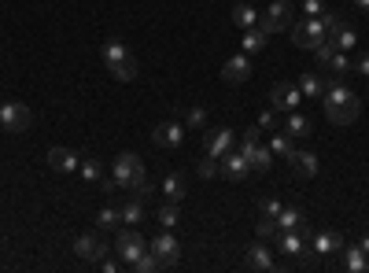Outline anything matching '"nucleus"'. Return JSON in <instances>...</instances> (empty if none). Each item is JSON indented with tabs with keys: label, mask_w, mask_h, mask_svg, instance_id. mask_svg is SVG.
Returning <instances> with one entry per match:
<instances>
[{
	"label": "nucleus",
	"mask_w": 369,
	"mask_h": 273,
	"mask_svg": "<svg viewBox=\"0 0 369 273\" xmlns=\"http://www.w3.org/2000/svg\"><path fill=\"white\" fill-rule=\"evenodd\" d=\"M322 107H325V119L332 126H355L358 115H362V100L358 92L344 85V82H329L325 96H322Z\"/></svg>",
	"instance_id": "obj_1"
},
{
	"label": "nucleus",
	"mask_w": 369,
	"mask_h": 273,
	"mask_svg": "<svg viewBox=\"0 0 369 273\" xmlns=\"http://www.w3.org/2000/svg\"><path fill=\"white\" fill-rule=\"evenodd\" d=\"M111 178L119 181V188H137L140 181H144V159L140 155H133V152H122L119 159H115V166H111Z\"/></svg>",
	"instance_id": "obj_2"
},
{
	"label": "nucleus",
	"mask_w": 369,
	"mask_h": 273,
	"mask_svg": "<svg viewBox=\"0 0 369 273\" xmlns=\"http://www.w3.org/2000/svg\"><path fill=\"white\" fill-rule=\"evenodd\" d=\"M322 41H329L322 19H307V15H303V23H292V44L296 48H307V52H314Z\"/></svg>",
	"instance_id": "obj_3"
},
{
	"label": "nucleus",
	"mask_w": 369,
	"mask_h": 273,
	"mask_svg": "<svg viewBox=\"0 0 369 273\" xmlns=\"http://www.w3.org/2000/svg\"><path fill=\"white\" fill-rule=\"evenodd\" d=\"M292 23H296V8H292V0H274V4L266 8V15H262V30L270 37L277 34V30H292Z\"/></svg>",
	"instance_id": "obj_4"
},
{
	"label": "nucleus",
	"mask_w": 369,
	"mask_h": 273,
	"mask_svg": "<svg viewBox=\"0 0 369 273\" xmlns=\"http://www.w3.org/2000/svg\"><path fill=\"white\" fill-rule=\"evenodd\" d=\"M30 122H34V111H30L26 104H0V126H4L8 133H26L30 130Z\"/></svg>",
	"instance_id": "obj_5"
},
{
	"label": "nucleus",
	"mask_w": 369,
	"mask_h": 273,
	"mask_svg": "<svg viewBox=\"0 0 369 273\" xmlns=\"http://www.w3.org/2000/svg\"><path fill=\"white\" fill-rule=\"evenodd\" d=\"M148 251L159 259V266H163V269L178 266V259H181V244H178V236H174L170 229L167 233H155V240L148 244Z\"/></svg>",
	"instance_id": "obj_6"
},
{
	"label": "nucleus",
	"mask_w": 369,
	"mask_h": 273,
	"mask_svg": "<svg viewBox=\"0 0 369 273\" xmlns=\"http://www.w3.org/2000/svg\"><path fill=\"white\" fill-rule=\"evenodd\" d=\"M144 251H148V244H144V236H140L137 229H122V233L115 236V255L122 259V266H130L133 259H140Z\"/></svg>",
	"instance_id": "obj_7"
},
{
	"label": "nucleus",
	"mask_w": 369,
	"mask_h": 273,
	"mask_svg": "<svg viewBox=\"0 0 369 273\" xmlns=\"http://www.w3.org/2000/svg\"><path fill=\"white\" fill-rule=\"evenodd\" d=\"M299 100H303V92H299V85H292V82H277L274 89H270V107H274L277 115H288V111H296Z\"/></svg>",
	"instance_id": "obj_8"
},
{
	"label": "nucleus",
	"mask_w": 369,
	"mask_h": 273,
	"mask_svg": "<svg viewBox=\"0 0 369 273\" xmlns=\"http://www.w3.org/2000/svg\"><path fill=\"white\" fill-rule=\"evenodd\" d=\"M218 174H222L226 181H244L248 174H251L248 155H244V152H236V148H233V152H226V155L218 159Z\"/></svg>",
	"instance_id": "obj_9"
},
{
	"label": "nucleus",
	"mask_w": 369,
	"mask_h": 273,
	"mask_svg": "<svg viewBox=\"0 0 369 273\" xmlns=\"http://www.w3.org/2000/svg\"><path fill=\"white\" fill-rule=\"evenodd\" d=\"M233 148H236V133L226 130V126H218V130H207V133H203V152H207V155L222 159V155L233 152Z\"/></svg>",
	"instance_id": "obj_10"
},
{
	"label": "nucleus",
	"mask_w": 369,
	"mask_h": 273,
	"mask_svg": "<svg viewBox=\"0 0 369 273\" xmlns=\"http://www.w3.org/2000/svg\"><path fill=\"white\" fill-rule=\"evenodd\" d=\"M74 251H78V259H85V262H100V259H107V244H104V236L100 233H82L74 240Z\"/></svg>",
	"instance_id": "obj_11"
},
{
	"label": "nucleus",
	"mask_w": 369,
	"mask_h": 273,
	"mask_svg": "<svg viewBox=\"0 0 369 273\" xmlns=\"http://www.w3.org/2000/svg\"><path fill=\"white\" fill-rule=\"evenodd\" d=\"M181 140H185V126L181 122H159L152 130V144H159V148H178Z\"/></svg>",
	"instance_id": "obj_12"
},
{
	"label": "nucleus",
	"mask_w": 369,
	"mask_h": 273,
	"mask_svg": "<svg viewBox=\"0 0 369 273\" xmlns=\"http://www.w3.org/2000/svg\"><path fill=\"white\" fill-rule=\"evenodd\" d=\"M248 78H251V59H248V52L233 56L226 67H222V82H229V85H244Z\"/></svg>",
	"instance_id": "obj_13"
},
{
	"label": "nucleus",
	"mask_w": 369,
	"mask_h": 273,
	"mask_svg": "<svg viewBox=\"0 0 369 273\" xmlns=\"http://www.w3.org/2000/svg\"><path fill=\"white\" fill-rule=\"evenodd\" d=\"M244 269H255V273H270L274 269V255H270L266 244H251L244 251Z\"/></svg>",
	"instance_id": "obj_14"
},
{
	"label": "nucleus",
	"mask_w": 369,
	"mask_h": 273,
	"mask_svg": "<svg viewBox=\"0 0 369 273\" xmlns=\"http://www.w3.org/2000/svg\"><path fill=\"white\" fill-rule=\"evenodd\" d=\"M288 166H292V174H296V178H314V174H317V155L314 152H292V155H288Z\"/></svg>",
	"instance_id": "obj_15"
},
{
	"label": "nucleus",
	"mask_w": 369,
	"mask_h": 273,
	"mask_svg": "<svg viewBox=\"0 0 369 273\" xmlns=\"http://www.w3.org/2000/svg\"><path fill=\"white\" fill-rule=\"evenodd\" d=\"M78 152H71V148H48V166H52L56 174H71V170H78Z\"/></svg>",
	"instance_id": "obj_16"
},
{
	"label": "nucleus",
	"mask_w": 369,
	"mask_h": 273,
	"mask_svg": "<svg viewBox=\"0 0 369 273\" xmlns=\"http://www.w3.org/2000/svg\"><path fill=\"white\" fill-rule=\"evenodd\" d=\"M310 248H314V255H336V251H344V236L322 229V233L310 236Z\"/></svg>",
	"instance_id": "obj_17"
},
{
	"label": "nucleus",
	"mask_w": 369,
	"mask_h": 273,
	"mask_svg": "<svg viewBox=\"0 0 369 273\" xmlns=\"http://www.w3.org/2000/svg\"><path fill=\"white\" fill-rule=\"evenodd\" d=\"M325 89H329V82H325V78L317 74V71H307V74L299 78V92L307 96V100H322Z\"/></svg>",
	"instance_id": "obj_18"
},
{
	"label": "nucleus",
	"mask_w": 369,
	"mask_h": 273,
	"mask_svg": "<svg viewBox=\"0 0 369 273\" xmlns=\"http://www.w3.org/2000/svg\"><path fill=\"white\" fill-rule=\"evenodd\" d=\"M284 133H288V137H296V140H299V137L307 140V137L314 133V126H310L307 115H296V111H288V126H284Z\"/></svg>",
	"instance_id": "obj_19"
},
{
	"label": "nucleus",
	"mask_w": 369,
	"mask_h": 273,
	"mask_svg": "<svg viewBox=\"0 0 369 273\" xmlns=\"http://www.w3.org/2000/svg\"><path fill=\"white\" fill-rule=\"evenodd\" d=\"M344 269H351V273H365L369 269V255L362 251V244L358 248H344Z\"/></svg>",
	"instance_id": "obj_20"
},
{
	"label": "nucleus",
	"mask_w": 369,
	"mask_h": 273,
	"mask_svg": "<svg viewBox=\"0 0 369 273\" xmlns=\"http://www.w3.org/2000/svg\"><path fill=\"white\" fill-rule=\"evenodd\" d=\"M119 218L126 222V226H137V222L144 218V200L130 196V200H126V203H119Z\"/></svg>",
	"instance_id": "obj_21"
},
{
	"label": "nucleus",
	"mask_w": 369,
	"mask_h": 273,
	"mask_svg": "<svg viewBox=\"0 0 369 273\" xmlns=\"http://www.w3.org/2000/svg\"><path fill=\"white\" fill-rule=\"evenodd\" d=\"M248 163H251L255 174H266L270 166H274V152H270L266 144H259V148H251V152H248Z\"/></svg>",
	"instance_id": "obj_22"
},
{
	"label": "nucleus",
	"mask_w": 369,
	"mask_h": 273,
	"mask_svg": "<svg viewBox=\"0 0 369 273\" xmlns=\"http://www.w3.org/2000/svg\"><path fill=\"white\" fill-rule=\"evenodd\" d=\"M126 56H133L130 48H126V41H119V37L104 41V63H107V67H115V63H122Z\"/></svg>",
	"instance_id": "obj_23"
},
{
	"label": "nucleus",
	"mask_w": 369,
	"mask_h": 273,
	"mask_svg": "<svg viewBox=\"0 0 369 273\" xmlns=\"http://www.w3.org/2000/svg\"><path fill=\"white\" fill-rule=\"evenodd\" d=\"M155 222H159V226H163V229H178V222H181V211H178V203H174V200H167L163 207H159V211H155Z\"/></svg>",
	"instance_id": "obj_24"
},
{
	"label": "nucleus",
	"mask_w": 369,
	"mask_h": 273,
	"mask_svg": "<svg viewBox=\"0 0 369 273\" xmlns=\"http://www.w3.org/2000/svg\"><path fill=\"white\" fill-rule=\"evenodd\" d=\"M266 41H270V34H266L262 26H255V30H244V52H248V56L262 52V48H266Z\"/></svg>",
	"instance_id": "obj_25"
},
{
	"label": "nucleus",
	"mask_w": 369,
	"mask_h": 273,
	"mask_svg": "<svg viewBox=\"0 0 369 273\" xmlns=\"http://www.w3.org/2000/svg\"><path fill=\"white\" fill-rule=\"evenodd\" d=\"M163 192H167V200H174V203H181L185 200V178H181V174H167V178H163Z\"/></svg>",
	"instance_id": "obj_26"
},
{
	"label": "nucleus",
	"mask_w": 369,
	"mask_h": 273,
	"mask_svg": "<svg viewBox=\"0 0 369 273\" xmlns=\"http://www.w3.org/2000/svg\"><path fill=\"white\" fill-rule=\"evenodd\" d=\"M107 71H111V78H115V82H133V78L140 74V71H137V59H133V56H126L122 63H115V67H107Z\"/></svg>",
	"instance_id": "obj_27"
},
{
	"label": "nucleus",
	"mask_w": 369,
	"mask_h": 273,
	"mask_svg": "<svg viewBox=\"0 0 369 273\" xmlns=\"http://www.w3.org/2000/svg\"><path fill=\"white\" fill-rule=\"evenodd\" d=\"M266 148L274 152L277 159H288V155L296 152V137H288V133H274V140H270Z\"/></svg>",
	"instance_id": "obj_28"
},
{
	"label": "nucleus",
	"mask_w": 369,
	"mask_h": 273,
	"mask_svg": "<svg viewBox=\"0 0 369 273\" xmlns=\"http://www.w3.org/2000/svg\"><path fill=\"white\" fill-rule=\"evenodd\" d=\"M259 144H262V130H259V126H251V130H244V133H240L236 137V152H251V148H259Z\"/></svg>",
	"instance_id": "obj_29"
},
{
	"label": "nucleus",
	"mask_w": 369,
	"mask_h": 273,
	"mask_svg": "<svg viewBox=\"0 0 369 273\" xmlns=\"http://www.w3.org/2000/svg\"><path fill=\"white\" fill-rule=\"evenodd\" d=\"M255 19H259V11H255L251 4H236V8H233V23H236L240 30H251Z\"/></svg>",
	"instance_id": "obj_30"
},
{
	"label": "nucleus",
	"mask_w": 369,
	"mask_h": 273,
	"mask_svg": "<svg viewBox=\"0 0 369 273\" xmlns=\"http://www.w3.org/2000/svg\"><path fill=\"white\" fill-rule=\"evenodd\" d=\"M277 226H281V229H299V226H303V211H299V207H281Z\"/></svg>",
	"instance_id": "obj_31"
},
{
	"label": "nucleus",
	"mask_w": 369,
	"mask_h": 273,
	"mask_svg": "<svg viewBox=\"0 0 369 273\" xmlns=\"http://www.w3.org/2000/svg\"><path fill=\"white\" fill-rule=\"evenodd\" d=\"M317 19H322V26H325L329 41H336V34H340V30L347 26V19H344V15H336V11H325V15H317Z\"/></svg>",
	"instance_id": "obj_32"
},
{
	"label": "nucleus",
	"mask_w": 369,
	"mask_h": 273,
	"mask_svg": "<svg viewBox=\"0 0 369 273\" xmlns=\"http://www.w3.org/2000/svg\"><path fill=\"white\" fill-rule=\"evenodd\" d=\"M332 56H336V41H322V44H317V48H314V63H317V71H325Z\"/></svg>",
	"instance_id": "obj_33"
},
{
	"label": "nucleus",
	"mask_w": 369,
	"mask_h": 273,
	"mask_svg": "<svg viewBox=\"0 0 369 273\" xmlns=\"http://www.w3.org/2000/svg\"><path fill=\"white\" fill-rule=\"evenodd\" d=\"M130 269H133V273H155V269H163V266H159V259H155L152 251H144L140 259H133V262H130Z\"/></svg>",
	"instance_id": "obj_34"
},
{
	"label": "nucleus",
	"mask_w": 369,
	"mask_h": 273,
	"mask_svg": "<svg viewBox=\"0 0 369 273\" xmlns=\"http://www.w3.org/2000/svg\"><path fill=\"white\" fill-rule=\"evenodd\" d=\"M255 233H259L262 240H270V236H274V240H277L281 226H277V218H274V214H262V218H259V226H255Z\"/></svg>",
	"instance_id": "obj_35"
},
{
	"label": "nucleus",
	"mask_w": 369,
	"mask_h": 273,
	"mask_svg": "<svg viewBox=\"0 0 369 273\" xmlns=\"http://www.w3.org/2000/svg\"><path fill=\"white\" fill-rule=\"evenodd\" d=\"M336 48H340V52H351V48H358V34L351 30V23L340 30V34H336Z\"/></svg>",
	"instance_id": "obj_36"
},
{
	"label": "nucleus",
	"mask_w": 369,
	"mask_h": 273,
	"mask_svg": "<svg viewBox=\"0 0 369 273\" xmlns=\"http://www.w3.org/2000/svg\"><path fill=\"white\" fill-rule=\"evenodd\" d=\"M119 207H104V211L100 214H96V226H100V229H115L119 226Z\"/></svg>",
	"instance_id": "obj_37"
},
{
	"label": "nucleus",
	"mask_w": 369,
	"mask_h": 273,
	"mask_svg": "<svg viewBox=\"0 0 369 273\" xmlns=\"http://www.w3.org/2000/svg\"><path fill=\"white\" fill-rule=\"evenodd\" d=\"M78 170H82L85 181H100V178H104V170H100V163H96V159H82V163H78Z\"/></svg>",
	"instance_id": "obj_38"
},
{
	"label": "nucleus",
	"mask_w": 369,
	"mask_h": 273,
	"mask_svg": "<svg viewBox=\"0 0 369 273\" xmlns=\"http://www.w3.org/2000/svg\"><path fill=\"white\" fill-rule=\"evenodd\" d=\"M325 71H332V74H336V78H344V74H347V71H351V59H347V56H344V52H340V48H336V56H332V59H329V67H325Z\"/></svg>",
	"instance_id": "obj_39"
},
{
	"label": "nucleus",
	"mask_w": 369,
	"mask_h": 273,
	"mask_svg": "<svg viewBox=\"0 0 369 273\" xmlns=\"http://www.w3.org/2000/svg\"><path fill=\"white\" fill-rule=\"evenodd\" d=\"M203 126H207V111L203 107H192L185 115V130H203Z\"/></svg>",
	"instance_id": "obj_40"
},
{
	"label": "nucleus",
	"mask_w": 369,
	"mask_h": 273,
	"mask_svg": "<svg viewBox=\"0 0 369 273\" xmlns=\"http://www.w3.org/2000/svg\"><path fill=\"white\" fill-rule=\"evenodd\" d=\"M329 8H325V0H303V15L307 19H317V15H325Z\"/></svg>",
	"instance_id": "obj_41"
},
{
	"label": "nucleus",
	"mask_w": 369,
	"mask_h": 273,
	"mask_svg": "<svg viewBox=\"0 0 369 273\" xmlns=\"http://www.w3.org/2000/svg\"><path fill=\"white\" fill-rule=\"evenodd\" d=\"M200 178H214V174H218V159L214 155H207V159H200Z\"/></svg>",
	"instance_id": "obj_42"
},
{
	"label": "nucleus",
	"mask_w": 369,
	"mask_h": 273,
	"mask_svg": "<svg viewBox=\"0 0 369 273\" xmlns=\"http://www.w3.org/2000/svg\"><path fill=\"white\" fill-rule=\"evenodd\" d=\"M259 130H277V111H274V107L259 115Z\"/></svg>",
	"instance_id": "obj_43"
},
{
	"label": "nucleus",
	"mask_w": 369,
	"mask_h": 273,
	"mask_svg": "<svg viewBox=\"0 0 369 273\" xmlns=\"http://www.w3.org/2000/svg\"><path fill=\"white\" fill-rule=\"evenodd\" d=\"M259 207H262V214H274V218L281 214V200H262Z\"/></svg>",
	"instance_id": "obj_44"
},
{
	"label": "nucleus",
	"mask_w": 369,
	"mask_h": 273,
	"mask_svg": "<svg viewBox=\"0 0 369 273\" xmlns=\"http://www.w3.org/2000/svg\"><path fill=\"white\" fill-rule=\"evenodd\" d=\"M355 71H358L362 78H369V52H362V56L355 59Z\"/></svg>",
	"instance_id": "obj_45"
},
{
	"label": "nucleus",
	"mask_w": 369,
	"mask_h": 273,
	"mask_svg": "<svg viewBox=\"0 0 369 273\" xmlns=\"http://www.w3.org/2000/svg\"><path fill=\"white\" fill-rule=\"evenodd\" d=\"M100 269L104 273H115V269H122V259H100Z\"/></svg>",
	"instance_id": "obj_46"
},
{
	"label": "nucleus",
	"mask_w": 369,
	"mask_h": 273,
	"mask_svg": "<svg viewBox=\"0 0 369 273\" xmlns=\"http://www.w3.org/2000/svg\"><path fill=\"white\" fill-rule=\"evenodd\" d=\"M133 196H137V200H148V196H152V185H148V181H140V185L133 188Z\"/></svg>",
	"instance_id": "obj_47"
},
{
	"label": "nucleus",
	"mask_w": 369,
	"mask_h": 273,
	"mask_svg": "<svg viewBox=\"0 0 369 273\" xmlns=\"http://www.w3.org/2000/svg\"><path fill=\"white\" fill-rule=\"evenodd\" d=\"M362 251H365V255H369V233H365V236H362Z\"/></svg>",
	"instance_id": "obj_48"
},
{
	"label": "nucleus",
	"mask_w": 369,
	"mask_h": 273,
	"mask_svg": "<svg viewBox=\"0 0 369 273\" xmlns=\"http://www.w3.org/2000/svg\"><path fill=\"white\" fill-rule=\"evenodd\" d=\"M355 4H358L362 11H369V0H355Z\"/></svg>",
	"instance_id": "obj_49"
},
{
	"label": "nucleus",
	"mask_w": 369,
	"mask_h": 273,
	"mask_svg": "<svg viewBox=\"0 0 369 273\" xmlns=\"http://www.w3.org/2000/svg\"><path fill=\"white\" fill-rule=\"evenodd\" d=\"M0 104H4V100H0Z\"/></svg>",
	"instance_id": "obj_50"
}]
</instances>
